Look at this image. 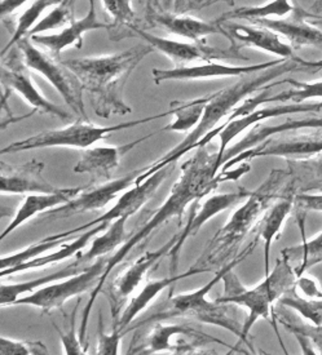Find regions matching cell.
I'll list each match as a JSON object with an SVG mask.
<instances>
[{
    "mask_svg": "<svg viewBox=\"0 0 322 355\" xmlns=\"http://www.w3.org/2000/svg\"><path fill=\"white\" fill-rule=\"evenodd\" d=\"M217 160H218V151L212 153L209 145L197 148L196 153L190 157L189 159L183 163L180 176L172 185L170 196H167L166 202L131 236H127L126 242L109 257L99 284L96 286L95 290L91 292L90 301L83 309L82 324L79 328V338L82 343L85 341L91 310L94 308L96 299L101 293V288L108 282L112 271L117 266H119L135 248L148 243L152 235L157 233L160 227L167 224L173 217H178L181 221V217L190 203H194L197 200H201L203 196H209L210 193H212L221 182L236 181L251 169L248 162H244L241 163L242 167H239L236 171H232V172L221 171L218 175Z\"/></svg>",
    "mask_w": 322,
    "mask_h": 355,
    "instance_id": "6da1fadb",
    "label": "cell"
},
{
    "mask_svg": "<svg viewBox=\"0 0 322 355\" xmlns=\"http://www.w3.org/2000/svg\"><path fill=\"white\" fill-rule=\"evenodd\" d=\"M153 51L154 48L149 44H139L115 55L71 58L62 62L76 74L82 89L90 94L96 115L109 119L112 115L133 112L124 103V87L135 69Z\"/></svg>",
    "mask_w": 322,
    "mask_h": 355,
    "instance_id": "7a4b0ae2",
    "label": "cell"
},
{
    "mask_svg": "<svg viewBox=\"0 0 322 355\" xmlns=\"http://www.w3.org/2000/svg\"><path fill=\"white\" fill-rule=\"evenodd\" d=\"M300 61L284 58L280 64L264 69L262 71H257L254 74L245 75L237 83L229 85L224 89H220L215 94H210V101L206 106V110L203 112V116L198 123V125L190 131L187 137L181 141L180 144L170 150L167 154H164L162 158L155 160L151 166L142 168V173L137 176L135 185H140L146 178H151L153 173L158 172L160 169L166 168L171 164H175L181 157L188 154L189 151L196 149V145L202 140L205 136H207L210 132L218 128L219 123L224 118H228L232 112H235L238 103L245 100L250 94L271 89L277 85H282V82H275L277 78L285 74H289L291 71L300 67Z\"/></svg>",
    "mask_w": 322,
    "mask_h": 355,
    "instance_id": "3957f363",
    "label": "cell"
},
{
    "mask_svg": "<svg viewBox=\"0 0 322 355\" xmlns=\"http://www.w3.org/2000/svg\"><path fill=\"white\" fill-rule=\"evenodd\" d=\"M289 169H273L266 181L247 196L246 202L230 216L229 221L215 234L198 260L192 266L201 272L226 266L237 256L247 235L256 230L268 208L284 193L290 184Z\"/></svg>",
    "mask_w": 322,
    "mask_h": 355,
    "instance_id": "277c9868",
    "label": "cell"
},
{
    "mask_svg": "<svg viewBox=\"0 0 322 355\" xmlns=\"http://www.w3.org/2000/svg\"><path fill=\"white\" fill-rule=\"evenodd\" d=\"M257 242L259 241L255 238L251 243L238 253L232 261L227 263L226 266L220 268L217 271L215 277L209 283H206L203 287H201L199 290L188 292V293H180L176 296H173L171 293L169 299L153 309L152 314L149 317H146L144 320H140L133 327L128 328L127 332L136 331L137 328L149 324V323H154V322H162V320H167L171 318H185L228 329L229 332L236 335L245 344L244 332H242L244 323H241L236 317V311H237L236 306L237 305L220 302L218 300L211 301L207 299V295H209L210 291L214 288V286H217L219 282L223 281V278L228 271L235 269L237 265H239L244 260H246L247 257L254 252Z\"/></svg>",
    "mask_w": 322,
    "mask_h": 355,
    "instance_id": "5b68a950",
    "label": "cell"
},
{
    "mask_svg": "<svg viewBox=\"0 0 322 355\" xmlns=\"http://www.w3.org/2000/svg\"><path fill=\"white\" fill-rule=\"evenodd\" d=\"M224 281V295L219 297L220 302L233 304L237 306L246 308L248 311L246 322L244 323V338L245 344L251 353H255L253 344L248 341L251 328L260 318L269 319L272 314V323L275 309L273 304L281 299L285 293L293 288L298 277L291 262L285 256L276 262L275 269L266 274L264 281L259 283L254 288H246L235 274L233 269L228 271L223 278Z\"/></svg>",
    "mask_w": 322,
    "mask_h": 355,
    "instance_id": "8992f818",
    "label": "cell"
},
{
    "mask_svg": "<svg viewBox=\"0 0 322 355\" xmlns=\"http://www.w3.org/2000/svg\"><path fill=\"white\" fill-rule=\"evenodd\" d=\"M167 115H173V110L151 115L142 119H136L131 122L119 123L109 127H97L95 124L78 119L74 124H70L61 130L40 132L35 136L28 137L25 140L12 142L8 146L1 149V154H13L28 150L44 149V148H74V149H87L92 146L97 141L104 140L114 132L124 131L140 125L144 123L153 122L157 119L164 118Z\"/></svg>",
    "mask_w": 322,
    "mask_h": 355,
    "instance_id": "52a82bcc",
    "label": "cell"
},
{
    "mask_svg": "<svg viewBox=\"0 0 322 355\" xmlns=\"http://www.w3.org/2000/svg\"><path fill=\"white\" fill-rule=\"evenodd\" d=\"M25 65L30 70L42 75L56 89L71 112L79 119L88 121L83 101V89L76 74L64 62L57 61L56 56L37 47L30 37H22L15 46Z\"/></svg>",
    "mask_w": 322,
    "mask_h": 355,
    "instance_id": "ba28073f",
    "label": "cell"
},
{
    "mask_svg": "<svg viewBox=\"0 0 322 355\" xmlns=\"http://www.w3.org/2000/svg\"><path fill=\"white\" fill-rule=\"evenodd\" d=\"M109 257H100L83 270L62 282L47 284L42 288L19 297L13 305H28L40 309L43 313H49L55 309H62L67 300L85 295L88 291L95 290L104 272Z\"/></svg>",
    "mask_w": 322,
    "mask_h": 355,
    "instance_id": "9c48e42d",
    "label": "cell"
},
{
    "mask_svg": "<svg viewBox=\"0 0 322 355\" xmlns=\"http://www.w3.org/2000/svg\"><path fill=\"white\" fill-rule=\"evenodd\" d=\"M175 241L176 235L172 236L161 248L155 251H148L140 257H137L135 261L126 265L124 269L114 277L112 282L105 283L104 287L101 288V293L109 301L114 323L118 322L122 314V308L127 304V301H130V296L140 286L148 271L152 270L154 266H157L161 262L164 256L169 254Z\"/></svg>",
    "mask_w": 322,
    "mask_h": 355,
    "instance_id": "30bf717a",
    "label": "cell"
},
{
    "mask_svg": "<svg viewBox=\"0 0 322 355\" xmlns=\"http://www.w3.org/2000/svg\"><path fill=\"white\" fill-rule=\"evenodd\" d=\"M137 37L145 40L155 51L161 52L169 57L171 61L178 66H185L194 61H214V60H244L248 61V57L244 56L241 51H237L230 46L228 49L211 47L205 40L201 42H179L167 37H155L151 33H146L137 25L128 28L126 37Z\"/></svg>",
    "mask_w": 322,
    "mask_h": 355,
    "instance_id": "8fae6325",
    "label": "cell"
},
{
    "mask_svg": "<svg viewBox=\"0 0 322 355\" xmlns=\"http://www.w3.org/2000/svg\"><path fill=\"white\" fill-rule=\"evenodd\" d=\"M1 85L3 89H10V92H17L19 97L25 100L34 110L42 114H49L60 118L64 122L73 119V115L62 110L57 105L47 100L34 85L30 69L25 65L19 55L17 47H13L6 56L1 57Z\"/></svg>",
    "mask_w": 322,
    "mask_h": 355,
    "instance_id": "7c38bea8",
    "label": "cell"
},
{
    "mask_svg": "<svg viewBox=\"0 0 322 355\" xmlns=\"http://www.w3.org/2000/svg\"><path fill=\"white\" fill-rule=\"evenodd\" d=\"M127 354H154L172 352L175 354H203V346L181 341L179 337L197 331L188 324H162L154 322L137 328Z\"/></svg>",
    "mask_w": 322,
    "mask_h": 355,
    "instance_id": "4fadbf2b",
    "label": "cell"
},
{
    "mask_svg": "<svg viewBox=\"0 0 322 355\" xmlns=\"http://www.w3.org/2000/svg\"><path fill=\"white\" fill-rule=\"evenodd\" d=\"M322 110V101L316 103H290V105H275L268 106L259 110H254L247 115L236 118L233 121H226L221 125H219L217 130L210 132L207 136H205L202 140L196 145V149L209 145L211 141L215 139V136L220 137V146L218 150V160H217V171L220 168V160L223 158L228 145L241 135L242 132L247 130L251 125L259 124L266 119L277 118L281 115H289V114H299V112H319Z\"/></svg>",
    "mask_w": 322,
    "mask_h": 355,
    "instance_id": "5bb4252c",
    "label": "cell"
},
{
    "mask_svg": "<svg viewBox=\"0 0 322 355\" xmlns=\"http://www.w3.org/2000/svg\"><path fill=\"white\" fill-rule=\"evenodd\" d=\"M284 136V135H278ZM322 153V137L317 131L311 135L300 133L299 136H284L280 139L269 137L253 149L246 150L237 157L228 160L223 166V171L241 164L244 162H250L259 157H282L286 159H307L319 155Z\"/></svg>",
    "mask_w": 322,
    "mask_h": 355,
    "instance_id": "9a60e30c",
    "label": "cell"
},
{
    "mask_svg": "<svg viewBox=\"0 0 322 355\" xmlns=\"http://www.w3.org/2000/svg\"><path fill=\"white\" fill-rule=\"evenodd\" d=\"M142 168L127 173L124 178L110 180L108 182H100L96 187H85L82 193L62 206L56 207L43 214L44 218H67L70 216L85 214L91 211H99L108 206L119 193H124L133 187Z\"/></svg>",
    "mask_w": 322,
    "mask_h": 355,
    "instance_id": "2e32d148",
    "label": "cell"
},
{
    "mask_svg": "<svg viewBox=\"0 0 322 355\" xmlns=\"http://www.w3.org/2000/svg\"><path fill=\"white\" fill-rule=\"evenodd\" d=\"M173 166L175 164H171L166 168L160 169L158 172L153 173L151 178H146L140 185H135L131 189L126 190L124 194L118 198L117 203L108 212H105L104 215L100 216L99 218H95L94 221L80 225L73 230H67V232L61 233L62 236L73 238L76 234L83 233L96 225L103 224V223H113L121 217H126V216L130 217V216L135 215L146 202H149L152 199L155 191L158 190V187H161L162 182L170 176Z\"/></svg>",
    "mask_w": 322,
    "mask_h": 355,
    "instance_id": "e0dca14e",
    "label": "cell"
},
{
    "mask_svg": "<svg viewBox=\"0 0 322 355\" xmlns=\"http://www.w3.org/2000/svg\"><path fill=\"white\" fill-rule=\"evenodd\" d=\"M250 193L251 191H248L246 189L239 187L238 191H235V193L210 196L209 199L199 207V209H197L199 200L194 202V206L190 211L188 223L184 226L183 232L176 235V241L167 254L170 259V275L176 274L178 266H179L181 250H183L184 243L187 242V239L193 235H197L201 227L206 223H209L214 216L219 215V214L227 211L228 208L245 200L247 196H250Z\"/></svg>",
    "mask_w": 322,
    "mask_h": 355,
    "instance_id": "ac0fdd59",
    "label": "cell"
},
{
    "mask_svg": "<svg viewBox=\"0 0 322 355\" xmlns=\"http://www.w3.org/2000/svg\"><path fill=\"white\" fill-rule=\"evenodd\" d=\"M273 60L269 62L256 64L248 66H228L221 64H215L210 61L207 64L196 66H176L170 70H162L154 69L152 71L153 80L157 85L169 80H206V79H219V78H233L238 76L242 78L245 75L254 74L257 71H262L268 67L277 65L282 61Z\"/></svg>",
    "mask_w": 322,
    "mask_h": 355,
    "instance_id": "d6986e66",
    "label": "cell"
},
{
    "mask_svg": "<svg viewBox=\"0 0 322 355\" xmlns=\"http://www.w3.org/2000/svg\"><path fill=\"white\" fill-rule=\"evenodd\" d=\"M46 164L33 159L22 166H10L1 160L0 191L1 194H47L58 189L43 178Z\"/></svg>",
    "mask_w": 322,
    "mask_h": 355,
    "instance_id": "ffe728a7",
    "label": "cell"
},
{
    "mask_svg": "<svg viewBox=\"0 0 322 355\" xmlns=\"http://www.w3.org/2000/svg\"><path fill=\"white\" fill-rule=\"evenodd\" d=\"M224 30L227 31V39L232 42V47L237 51H241V48L244 47H253L282 58H291L296 61L302 60L295 55L293 47L286 44L280 35L271 28L253 24H226Z\"/></svg>",
    "mask_w": 322,
    "mask_h": 355,
    "instance_id": "44dd1931",
    "label": "cell"
},
{
    "mask_svg": "<svg viewBox=\"0 0 322 355\" xmlns=\"http://www.w3.org/2000/svg\"><path fill=\"white\" fill-rule=\"evenodd\" d=\"M160 132H153L122 146H97L85 150L82 153V158L76 163L73 171L76 173H87L94 178V181L108 182L112 180L114 169L119 166L121 160L130 150Z\"/></svg>",
    "mask_w": 322,
    "mask_h": 355,
    "instance_id": "7402d4cb",
    "label": "cell"
},
{
    "mask_svg": "<svg viewBox=\"0 0 322 355\" xmlns=\"http://www.w3.org/2000/svg\"><path fill=\"white\" fill-rule=\"evenodd\" d=\"M310 15L311 12L295 8L287 19H251L248 22L273 30L278 35L286 37L293 48L322 46V31L307 22Z\"/></svg>",
    "mask_w": 322,
    "mask_h": 355,
    "instance_id": "603a6c76",
    "label": "cell"
},
{
    "mask_svg": "<svg viewBox=\"0 0 322 355\" xmlns=\"http://www.w3.org/2000/svg\"><path fill=\"white\" fill-rule=\"evenodd\" d=\"M106 28L109 30V25L100 22L96 15L95 1L90 0V10L83 19H74L69 24L67 28H62L57 34L51 35H33L30 39L39 46L46 48L51 55L58 56L64 49L69 47H76L78 49L83 47V35L87 31Z\"/></svg>",
    "mask_w": 322,
    "mask_h": 355,
    "instance_id": "cb8c5ba5",
    "label": "cell"
},
{
    "mask_svg": "<svg viewBox=\"0 0 322 355\" xmlns=\"http://www.w3.org/2000/svg\"><path fill=\"white\" fill-rule=\"evenodd\" d=\"M296 196L294 181L291 178L290 184L285 189L284 193L276 200L272 206L268 208L260 223L256 227V239L263 241L264 243V271L269 274V252L271 247L281 233L286 218L294 211V200Z\"/></svg>",
    "mask_w": 322,
    "mask_h": 355,
    "instance_id": "d4e9b609",
    "label": "cell"
},
{
    "mask_svg": "<svg viewBox=\"0 0 322 355\" xmlns=\"http://www.w3.org/2000/svg\"><path fill=\"white\" fill-rule=\"evenodd\" d=\"M322 130V116H308L302 119H287L278 125H256L247 133L242 140L226 150L223 158L220 160V167H223L228 160L237 157L238 154L248 149H253L269 137L282 135L286 132L319 131Z\"/></svg>",
    "mask_w": 322,
    "mask_h": 355,
    "instance_id": "484cf974",
    "label": "cell"
},
{
    "mask_svg": "<svg viewBox=\"0 0 322 355\" xmlns=\"http://www.w3.org/2000/svg\"><path fill=\"white\" fill-rule=\"evenodd\" d=\"M154 26L166 30L172 35L185 37L192 42H201L211 34L227 37V31L221 22L203 21L181 13H154L152 16Z\"/></svg>",
    "mask_w": 322,
    "mask_h": 355,
    "instance_id": "4316f807",
    "label": "cell"
},
{
    "mask_svg": "<svg viewBox=\"0 0 322 355\" xmlns=\"http://www.w3.org/2000/svg\"><path fill=\"white\" fill-rule=\"evenodd\" d=\"M85 187H67V189H58L55 193H47V194H28L25 196L24 203L17 211L10 224L3 230L0 239H4L7 235L13 233L19 226L30 221L33 217L44 214L49 209H53L58 206H62L71 199H74Z\"/></svg>",
    "mask_w": 322,
    "mask_h": 355,
    "instance_id": "83f0119b",
    "label": "cell"
},
{
    "mask_svg": "<svg viewBox=\"0 0 322 355\" xmlns=\"http://www.w3.org/2000/svg\"><path fill=\"white\" fill-rule=\"evenodd\" d=\"M197 274H202V272L194 268H190L189 270L183 272L180 275H170L169 278H164V279L148 282L145 284V287L140 291V293L136 297L128 301L124 313L121 314L118 322L114 323L113 327L118 328L124 336L135 318L142 313V310H145L149 306V304L161 293L162 291L166 290L167 287L175 284L178 281L189 278V277L197 275Z\"/></svg>",
    "mask_w": 322,
    "mask_h": 355,
    "instance_id": "f1b7e54d",
    "label": "cell"
},
{
    "mask_svg": "<svg viewBox=\"0 0 322 355\" xmlns=\"http://www.w3.org/2000/svg\"><path fill=\"white\" fill-rule=\"evenodd\" d=\"M110 224L112 223H103V224L96 225L92 229L85 230L83 234H80L79 236L74 238L73 242L61 244L56 252L49 253L46 256H39L37 259L25 262V263H21L16 268H12L10 270L0 271V275L6 277V275H12V274H16V272L33 270V269H43L48 265H55V263L64 261L67 259H70L76 253L82 252V250L91 242V239H94L97 234L103 233Z\"/></svg>",
    "mask_w": 322,
    "mask_h": 355,
    "instance_id": "f546056e",
    "label": "cell"
},
{
    "mask_svg": "<svg viewBox=\"0 0 322 355\" xmlns=\"http://www.w3.org/2000/svg\"><path fill=\"white\" fill-rule=\"evenodd\" d=\"M83 269L85 268L79 266L76 261H74L71 262L67 268L55 271V272L38 278V279L19 282V283H8V284L3 283L1 287H0V304H1V306H12L21 295L33 293V292H35L39 288L47 286L49 283H53V282L64 281L69 277H73L78 272H80Z\"/></svg>",
    "mask_w": 322,
    "mask_h": 355,
    "instance_id": "4dcf8cb0",
    "label": "cell"
},
{
    "mask_svg": "<svg viewBox=\"0 0 322 355\" xmlns=\"http://www.w3.org/2000/svg\"><path fill=\"white\" fill-rule=\"evenodd\" d=\"M128 217H121L113 221L112 224L105 229L100 236H96L92 241L91 248L87 252L80 254L76 261L79 266L85 268L96 261L100 257H104L108 253L113 252L118 250L126 242V224Z\"/></svg>",
    "mask_w": 322,
    "mask_h": 355,
    "instance_id": "1f68e13d",
    "label": "cell"
},
{
    "mask_svg": "<svg viewBox=\"0 0 322 355\" xmlns=\"http://www.w3.org/2000/svg\"><path fill=\"white\" fill-rule=\"evenodd\" d=\"M296 193L322 191V153L307 159H287Z\"/></svg>",
    "mask_w": 322,
    "mask_h": 355,
    "instance_id": "d6a6232c",
    "label": "cell"
},
{
    "mask_svg": "<svg viewBox=\"0 0 322 355\" xmlns=\"http://www.w3.org/2000/svg\"><path fill=\"white\" fill-rule=\"evenodd\" d=\"M210 101V96L199 97L189 101H172L171 109L176 119L163 127L161 132H190L193 131L201 122L203 112Z\"/></svg>",
    "mask_w": 322,
    "mask_h": 355,
    "instance_id": "836d02e7",
    "label": "cell"
},
{
    "mask_svg": "<svg viewBox=\"0 0 322 355\" xmlns=\"http://www.w3.org/2000/svg\"><path fill=\"white\" fill-rule=\"evenodd\" d=\"M295 7L291 4V0H272L264 6H253V7H241L237 10L227 12L219 17V22L224 24L230 19H271L277 17L282 19L286 15L293 13Z\"/></svg>",
    "mask_w": 322,
    "mask_h": 355,
    "instance_id": "e575fe53",
    "label": "cell"
},
{
    "mask_svg": "<svg viewBox=\"0 0 322 355\" xmlns=\"http://www.w3.org/2000/svg\"><path fill=\"white\" fill-rule=\"evenodd\" d=\"M281 254L290 262L299 261L294 270L298 278L302 277L305 271L322 262V232L311 241L304 239L299 245L284 248Z\"/></svg>",
    "mask_w": 322,
    "mask_h": 355,
    "instance_id": "d590c367",
    "label": "cell"
},
{
    "mask_svg": "<svg viewBox=\"0 0 322 355\" xmlns=\"http://www.w3.org/2000/svg\"><path fill=\"white\" fill-rule=\"evenodd\" d=\"M106 13L113 19L109 25V33L112 40H119L126 37L128 28L136 25V15L130 0H103Z\"/></svg>",
    "mask_w": 322,
    "mask_h": 355,
    "instance_id": "8d00e7d4",
    "label": "cell"
},
{
    "mask_svg": "<svg viewBox=\"0 0 322 355\" xmlns=\"http://www.w3.org/2000/svg\"><path fill=\"white\" fill-rule=\"evenodd\" d=\"M74 238V236H73ZM70 238H60L56 234L42 239L38 243L31 244L26 248L21 250L19 252L10 253L8 256H1L0 259V271L10 270L12 268H16L21 263L31 261L42 256L43 253L47 252L49 250H53L60 247L61 244L67 243Z\"/></svg>",
    "mask_w": 322,
    "mask_h": 355,
    "instance_id": "74e56055",
    "label": "cell"
},
{
    "mask_svg": "<svg viewBox=\"0 0 322 355\" xmlns=\"http://www.w3.org/2000/svg\"><path fill=\"white\" fill-rule=\"evenodd\" d=\"M61 1L62 0H34L28 10L22 12V15L17 19L13 35L10 37L8 44L3 48L1 57L6 56L22 37L28 35V31L38 24V19L44 10L49 8V7H52V6L60 4Z\"/></svg>",
    "mask_w": 322,
    "mask_h": 355,
    "instance_id": "f35d334b",
    "label": "cell"
},
{
    "mask_svg": "<svg viewBox=\"0 0 322 355\" xmlns=\"http://www.w3.org/2000/svg\"><path fill=\"white\" fill-rule=\"evenodd\" d=\"M278 304L286 309H293L299 315L312 324H322V296L305 299L296 292V284L287 291Z\"/></svg>",
    "mask_w": 322,
    "mask_h": 355,
    "instance_id": "ab89813d",
    "label": "cell"
},
{
    "mask_svg": "<svg viewBox=\"0 0 322 355\" xmlns=\"http://www.w3.org/2000/svg\"><path fill=\"white\" fill-rule=\"evenodd\" d=\"M284 82L294 85L295 88L272 96L266 94V103H303L313 98H322V80L298 82L295 79H285Z\"/></svg>",
    "mask_w": 322,
    "mask_h": 355,
    "instance_id": "60d3db41",
    "label": "cell"
},
{
    "mask_svg": "<svg viewBox=\"0 0 322 355\" xmlns=\"http://www.w3.org/2000/svg\"><path fill=\"white\" fill-rule=\"evenodd\" d=\"M73 6H74V0H62L60 4H57L56 7L48 13L46 17L38 21V24L28 31L26 37L40 35L44 31L64 28L67 24H71L74 21L73 19Z\"/></svg>",
    "mask_w": 322,
    "mask_h": 355,
    "instance_id": "b9f144b4",
    "label": "cell"
},
{
    "mask_svg": "<svg viewBox=\"0 0 322 355\" xmlns=\"http://www.w3.org/2000/svg\"><path fill=\"white\" fill-rule=\"evenodd\" d=\"M278 320L294 336H303L307 338L314 349L316 354H322V324L317 326L298 320H286L282 317H278Z\"/></svg>",
    "mask_w": 322,
    "mask_h": 355,
    "instance_id": "7bdbcfd3",
    "label": "cell"
},
{
    "mask_svg": "<svg viewBox=\"0 0 322 355\" xmlns=\"http://www.w3.org/2000/svg\"><path fill=\"white\" fill-rule=\"evenodd\" d=\"M0 354L3 355H28L49 354L47 346L42 341H21L12 340L7 337L0 338Z\"/></svg>",
    "mask_w": 322,
    "mask_h": 355,
    "instance_id": "ee69618b",
    "label": "cell"
},
{
    "mask_svg": "<svg viewBox=\"0 0 322 355\" xmlns=\"http://www.w3.org/2000/svg\"><path fill=\"white\" fill-rule=\"evenodd\" d=\"M104 324H103V314H99V341L96 347V354L115 355L119 354V343L124 337V334L113 327V332L110 335H106L104 332Z\"/></svg>",
    "mask_w": 322,
    "mask_h": 355,
    "instance_id": "f6af8a7d",
    "label": "cell"
},
{
    "mask_svg": "<svg viewBox=\"0 0 322 355\" xmlns=\"http://www.w3.org/2000/svg\"><path fill=\"white\" fill-rule=\"evenodd\" d=\"M78 306H79V302L76 304V308L71 311L70 328L67 329V332H62L60 328L57 327L56 324H53L57 331H58V335L61 337V341H62V345H64L65 354L79 355L85 354V353H87V350L82 347V341H80V338H79V335H76V317Z\"/></svg>",
    "mask_w": 322,
    "mask_h": 355,
    "instance_id": "bcb514c9",
    "label": "cell"
},
{
    "mask_svg": "<svg viewBox=\"0 0 322 355\" xmlns=\"http://www.w3.org/2000/svg\"><path fill=\"white\" fill-rule=\"evenodd\" d=\"M294 209L296 217H304L307 212L314 211L322 214V194L296 193L294 200Z\"/></svg>",
    "mask_w": 322,
    "mask_h": 355,
    "instance_id": "7dc6e473",
    "label": "cell"
},
{
    "mask_svg": "<svg viewBox=\"0 0 322 355\" xmlns=\"http://www.w3.org/2000/svg\"><path fill=\"white\" fill-rule=\"evenodd\" d=\"M296 288L303 292L304 295L310 299H314V297H321L322 292L319 290L317 287V283L310 277H299L298 281H296Z\"/></svg>",
    "mask_w": 322,
    "mask_h": 355,
    "instance_id": "c3c4849f",
    "label": "cell"
},
{
    "mask_svg": "<svg viewBox=\"0 0 322 355\" xmlns=\"http://www.w3.org/2000/svg\"><path fill=\"white\" fill-rule=\"evenodd\" d=\"M26 1L30 0H1L0 1V15L1 17H7L13 15L16 10H19Z\"/></svg>",
    "mask_w": 322,
    "mask_h": 355,
    "instance_id": "681fc988",
    "label": "cell"
},
{
    "mask_svg": "<svg viewBox=\"0 0 322 355\" xmlns=\"http://www.w3.org/2000/svg\"><path fill=\"white\" fill-rule=\"evenodd\" d=\"M300 65L303 66V67H310V69H322V58L319 60V61H305V60H302Z\"/></svg>",
    "mask_w": 322,
    "mask_h": 355,
    "instance_id": "f907efd6",
    "label": "cell"
},
{
    "mask_svg": "<svg viewBox=\"0 0 322 355\" xmlns=\"http://www.w3.org/2000/svg\"><path fill=\"white\" fill-rule=\"evenodd\" d=\"M173 1H175V3H173L175 13H181V10L185 7V4L188 3V0H173Z\"/></svg>",
    "mask_w": 322,
    "mask_h": 355,
    "instance_id": "816d5d0a",
    "label": "cell"
},
{
    "mask_svg": "<svg viewBox=\"0 0 322 355\" xmlns=\"http://www.w3.org/2000/svg\"><path fill=\"white\" fill-rule=\"evenodd\" d=\"M218 0H196V3H198L201 7H203V6H210V4H212V3H217ZM229 1V4L232 6L233 4V0H227Z\"/></svg>",
    "mask_w": 322,
    "mask_h": 355,
    "instance_id": "f5cc1de1",
    "label": "cell"
},
{
    "mask_svg": "<svg viewBox=\"0 0 322 355\" xmlns=\"http://www.w3.org/2000/svg\"><path fill=\"white\" fill-rule=\"evenodd\" d=\"M321 12L322 10V0H316L314 3H313L312 7L310 8V12Z\"/></svg>",
    "mask_w": 322,
    "mask_h": 355,
    "instance_id": "db71d44e",
    "label": "cell"
},
{
    "mask_svg": "<svg viewBox=\"0 0 322 355\" xmlns=\"http://www.w3.org/2000/svg\"><path fill=\"white\" fill-rule=\"evenodd\" d=\"M310 19H313L316 24H320V25H322V16H316V15L311 13V15H310Z\"/></svg>",
    "mask_w": 322,
    "mask_h": 355,
    "instance_id": "11a10c76",
    "label": "cell"
},
{
    "mask_svg": "<svg viewBox=\"0 0 322 355\" xmlns=\"http://www.w3.org/2000/svg\"><path fill=\"white\" fill-rule=\"evenodd\" d=\"M163 1H164V4H166L167 7H170L171 1H173V0H163Z\"/></svg>",
    "mask_w": 322,
    "mask_h": 355,
    "instance_id": "9f6ffc18",
    "label": "cell"
}]
</instances>
